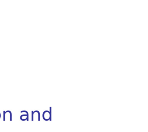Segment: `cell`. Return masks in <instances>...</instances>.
<instances>
[{
	"label": "cell",
	"mask_w": 148,
	"mask_h": 132,
	"mask_svg": "<svg viewBox=\"0 0 148 132\" xmlns=\"http://www.w3.org/2000/svg\"><path fill=\"white\" fill-rule=\"evenodd\" d=\"M1 113H0V119H1Z\"/></svg>",
	"instance_id": "obj_4"
},
{
	"label": "cell",
	"mask_w": 148,
	"mask_h": 132,
	"mask_svg": "<svg viewBox=\"0 0 148 132\" xmlns=\"http://www.w3.org/2000/svg\"><path fill=\"white\" fill-rule=\"evenodd\" d=\"M20 119L22 120H28V114H23L20 116Z\"/></svg>",
	"instance_id": "obj_2"
},
{
	"label": "cell",
	"mask_w": 148,
	"mask_h": 132,
	"mask_svg": "<svg viewBox=\"0 0 148 132\" xmlns=\"http://www.w3.org/2000/svg\"><path fill=\"white\" fill-rule=\"evenodd\" d=\"M3 120H5V111H3Z\"/></svg>",
	"instance_id": "obj_3"
},
{
	"label": "cell",
	"mask_w": 148,
	"mask_h": 132,
	"mask_svg": "<svg viewBox=\"0 0 148 132\" xmlns=\"http://www.w3.org/2000/svg\"><path fill=\"white\" fill-rule=\"evenodd\" d=\"M42 118L44 120H46V121L50 120L51 118L50 112L48 111H44L42 114Z\"/></svg>",
	"instance_id": "obj_1"
}]
</instances>
